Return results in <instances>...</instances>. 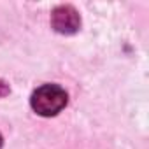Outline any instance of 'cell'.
<instances>
[{"instance_id":"obj_2","label":"cell","mask_w":149,"mask_h":149,"mask_svg":"<svg viewBox=\"0 0 149 149\" xmlns=\"http://www.w3.org/2000/svg\"><path fill=\"white\" fill-rule=\"evenodd\" d=\"M51 26L61 35H72L81 28V16L72 6H58L51 13Z\"/></svg>"},{"instance_id":"obj_4","label":"cell","mask_w":149,"mask_h":149,"mask_svg":"<svg viewBox=\"0 0 149 149\" xmlns=\"http://www.w3.org/2000/svg\"><path fill=\"white\" fill-rule=\"evenodd\" d=\"M2 144H4V139H2V135H0V149H2Z\"/></svg>"},{"instance_id":"obj_3","label":"cell","mask_w":149,"mask_h":149,"mask_svg":"<svg viewBox=\"0 0 149 149\" xmlns=\"http://www.w3.org/2000/svg\"><path fill=\"white\" fill-rule=\"evenodd\" d=\"M9 91H11V90H9V86L6 84V81H2V79H0V97H6Z\"/></svg>"},{"instance_id":"obj_1","label":"cell","mask_w":149,"mask_h":149,"mask_svg":"<svg viewBox=\"0 0 149 149\" xmlns=\"http://www.w3.org/2000/svg\"><path fill=\"white\" fill-rule=\"evenodd\" d=\"M68 102L67 91L58 84H42L32 93L30 105L42 118H53L60 114Z\"/></svg>"}]
</instances>
